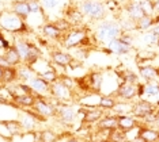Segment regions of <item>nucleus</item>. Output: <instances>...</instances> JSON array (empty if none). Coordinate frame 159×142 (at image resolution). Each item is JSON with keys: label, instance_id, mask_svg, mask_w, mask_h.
Segmentation results:
<instances>
[{"label": "nucleus", "instance_id": "de8ad7c7", "mask_svg": "<svg viewBox=\"0 0 159 142\" xmlns=\"http://www.w3.org/2000/svg\"><path fill=\"white\" fill-rule=\"evenodd\" d=\"M67 142H80V141H79L78 138H74V137H72V138H70V140H67Z\"/></svg>", "mask_w": 159, "mask_h": 142}, {"label": "nucleus", "instance_id": "6e6552de", "mask_svg": "<svg viewBox=\"0 0 159 142\" xmlns=\"http://www.w3.org/2000/svg\"><path fill=\"white\" fill-rule=\"evenodd\" d=\"M56 115L59 116V119L63 123H72L76 119V110L70 104H61L56 105Z\"/></svg>", "mask_w": 159, "mask_h": 142}, {"label": "nucleus", "instance_id": "49530a36", "mask_svg": "<svg viewBox=\"0 0 159 142\" xmlns=\"http://www.w3.org/2000/svg\"><path fill=\"white\" fill-rule=\"evenodd\" d=\"M154 8H155V11H158L159 12V0H157V2L154 3Z\"/></svg>", "mask_w": 159, "mask_h": 142}, {"label": "nucleus", "instance_id": "f257e3e1", "mask_svg": "<svg viewBox=\"0 0 159 142\" xmlns=\"http://www.w3.org/2000/svg\"><path fill=\"white\" fill-rule=\"evenodd\" d=\"M122 35L121 27L116 20H103L95 30V38L102 43H109L113 39H117Z\"/></svg>", "mask_w": 159, "mask_h": 142}, {"label": "nucleus", "instance_id": "8fccbe9b", "mask_svg": "<svg viewBox=\"0 0 159 142\" xmlns=\"http://www.w3.org/2000/svg\"><path fill=\"white\" fill-rule=\"evenodd\" d=\"M2 79H3V68L0 67V83H2Z\"/></svg>", "mask_w": 159, "mask_h": 142}, {"label": "nucleus", "instance_id": "ea45409f", "mask_svg": "<svg viewBox=\"0 0 159 142\" xmlns=\"http://www.w3.org/2000/svg\"><path fill=\"white\" fill-rule=\"evenodd\" d=\"M11 47V45H10L8 41H6V38L3 37V34L0 32V57H4V54L7 50Z\"/></svg>", "mask_w": 159, "mask_h": 142}, {"label": "nucleus", "instance_id": "20e7f679", "mask_svg": "<svg viewBox=\"0 0 159 142\" xmlns=\"http://www.w3.org/2000/svg\"><path fill=\"white\" fill-rule=\"evenodd\" d=\"M33 110H34L35 114L39 115L41 118H44V119L56 115V105L52 104L46 99H44V97H39V96H35Z\"/></svg>", "mask_w": 159, "mask_h": 142}, {"label": "nucleus", "instance_id": "9d476101", "mask_svg": "<svg viewBox=\"0 0 159 142\" xmlns=\"http://www.w3.org/2000/svg\"><path fill=\"white\" fill-rule=\"evenodd\" d=\"M154 112V105L152 103H150L148 100H139L137 103L133 104V110L132 115L136 116V119H144L148 114Z\"/></svg>", "mask_w": 159, "mask_h": 142}, {"label": "nucleus", "instance_id": "393cba45", "mask_svg": "<svg viewBox=\"0 0 159 142\" xmlns=\"http://www.w3.org/2000/svg\"><path fill=\"white\" fill-rule=\"evenodd\" d=\"M42 32L46 38H50V39H59L61 37V31L57 28L53 23H48L42 27Z\"/></svg>", "mask_w": 159, "mask_h": 142}, {"label": "nucleus", "instance_id": "58836bf2", "mask_svg": "<svg viewBox=\"0 0 159 142\" xmlns=\"http://www.w3.org/2000/svg\"><path fill=\"white\" fill-rule=\"evenodd\" d=\"M59 80L61 83H63L64 85L67 87V88H70L71 91L76 87V81L75 80H72L71 77H68V76H66V75H63V76H59Z\"/></svg>", "mask_w": 159, "mask_h": 142}, {"label": "nucleus", "instance_id": "2f4dec72", "mask_svg": "<svg viewBox=\"0 0 159 142\" xmlns=\"http://www.w3.org/2000/svg\"><path fill=\"white\" fill-rule=\"evenodd\" d=\"M113 110L116 111V115H128L132 114L133 104H126V103H116Z\"/></svg>", "mask_w": 159, "mask_h": 142}, {"label": "nucleus", "instance_id": "39448f33", "mask_svg": "<svg viewBox=\"0 0 159 142\" xmlns=\"http://www.w3.org/2000/svg\"><path fill=\"white\" fill-rule=\"evenodd\" d=\"M86 41H87V31H86V28H74V30L68 31L67 37L64 39V46L71 49V47H76L79 45H82Z\"/></svg>", "mask_w": 159, "mask_h": 142}, {"label": "nucleus", "instance_id": "09e8293b", "mask_svg": "<svg viewBox=\"0 0 159 142\" xmlns=\"http://www.w3.org/2000/svg\"><path fill=\"white\" fill-rule=\"evenodd\" d=\"M155 116H157V119H155V123H157V125L159 126V111L157 112V114H155Z\"/></svg>", "mask_w": 159, "mask_h": 142}, {"label": "nucleus", "instance_id": "603ef678", "mask_svg": "<svg viewBox=\"0 0 159 142\" xmlns=\"http://www.w3.org/2000/svg\"><path fill=\"white\" fill-rule=\"evenodd\" d=\"M158 46H159V41H158Z\"/></svg>", "mask_w": 159, "mask_h": 142}, {"label": "nucleus", "instance_id": "0eeeda50", "mask_svg": "<svg viewBox=\"0 0 159 142\" xmlns=\"http://www.w3.org/2000/svg\"><path fill=\"white\" fill-rule=\"evenodd\" d=\"M38 121H44V118H41L39 115H37L35 112L26 111L25 114H22L19 119L20 127H22V131L25 133H33V130L37 127Z\"/></svg>", "mask_w": 159, "mask_h": 142}, {"label": "nucleus", "instance_id": "79ce46f5", "mask_svg": "<svg viewBox=\"0 0 159 142\" xmlns=\"http://www.w3.org/2000/svg\"><path fill=\"white\" fill-rule=\"evenodd\" d=\"M55 26L59 28V30L63 32V31H67V30H70V27H71V24L68 23V22L66 20V19H61V20H57V22H55Z\"/></svg>", "mask_w": 159, "mask_h": 142}, {"label": "nucleus", "instance_id": "9b49d317", "mask_svg": "<svg viewBox=\"0 0 159 142\" xmlns=\"http://www.w3.org/2000/svg\"><path fill=\"white\" fill-rule=\"evenodd\" d=\"M137 127V119L131 115H118V129L125 134L135 130Z\"/></svg>", "mask_w": 159, "mask_h": 142}, {"label": "nucleus", "instance_id": "7ed1b4c3", "mask_svg": "<svg viewBox=\"0 0 159 142\" xmlns=\"http://www.w3.org/2000/svg\"><path fill=\"white\" fill-rule=\"evenodd\" d=\"M79 11L82 12L83 16H89L91 19L101 20L106 15V8L105 4L101 3L99 0H83L79 7Z\"/></svg>", "mask_w": 159, "mask_h": 142}, {"label": "nucleus", "instance_id": "4be33fe9", "mask_svg": "<svg viewBox=\"0 0 159 142\" xmlns=\"http://www.w3.org/2000/svg\"><path fill=\"white\" fill-rule=\"evenodd\" d=\"M139 136L146 142H158L159 141V131L148 127H139Z\"/></svg>", "mask_w": 159, "mask_h": 142}, {"label": "nucleus", "instance_id": "37998d69", "mask_svg": "<svg viewBox=\"0 0 159 142\" xmlns=\"http://www.w3.org/2000/svg\"><path fill=\"white\" fill-rule=\"evenodd\" d=\"M143 39H144V41H146L147 43H158V41H159V38H158V37H155V35H154L151 31L148 32V34L144 35Z\"/></svg>", "mask_w": 159, "mask_h": 142}, {"label": "nucleus", "instance_id": "1a4fd4ad", "mask_svg": "<svg viewBox=\"0 0 159 142\" xmlns=\"http://www.w3.org/2000/svg\"><path fill=\"white\" fill-rule=\"evenodd\" d=\"M137 87H139V84L136 85V84H132V83L122 81L117 89V96L121 97V99L125 101L135 99L136 96H139V95H137Z\"/></svg>", "mask_w": 159, "mask_h": 142}, {"label": "nucleus", "instance_id": "f03ea898", "mask_svg": "<svg viewBox=\"0 0 159 142\" xmlns=\"http://www.w3.org/2000/svg\"><path fill=\"white\" fill-rule=\"evenodd\" d=\"M0 27L8 32H23L26 31V24L22 18H19L12 11L0 12Z\"/></svg>", "mask_w": 159, "mask_h": 142}, {"label": "nucleus", "instance_id": "a18cd8bd", "mask_svg": "<svg viewBox=\"0 0 159 142\" xmlns=\"http://www.w3.org/2000/svg\"><path fill=\"white\" fill-rule=\"evenodd\" d=\"M133 142H146V141H144V140H143V138H142V137H140V136H139V134H137V136L135 137V140H133Z\"/></svg>", "mask_w": 159, "mask_h": 142}, {"label": "nucleus", "instance_id": "4c0bfd02", "mask_svg": "<svg viewBox=\"0 0 159 142\" xmlns=\"http://www.w3.org/2000/svg\"><path fill=\"white\" fill-rule=\"evenodd\" d=\"M29 4V10H30V14H38L42 11V7H41V3L38 0H29L27 2Z\"/></svg>", "mask_w": 159, "mask_h": 142}, {"label": "nucleus", "instance_id": "4468645a", "mask_svg": "<svg viewBox=\"0 0 159 142\" xmlns=\"http://www.w3.org/2000/svg\"><path fill=\"white\" fill-rule=\"evenodd\" d=\"M103 118V110H101L99 107H90L87 111L83 112V122L86 123H94L99 122Z\"/></svg>", "mask_w": 159, "mask_h": 142}, {"label": "nucleus", "instance_id": "dca6fc26", "mask_svg": "<svg viewBox=\"0 0 159 142\" xmlns=\"http://www.w3.org/2000/svg\"><path fill=\"white\" fill-rule=\"evenodd\" d=\"M52 60L56 65H59L61 68L70 67V65L74 62L72 56H70L68 53H64V52H59V50H56V52L52 53Z\"/></svg>", "mask_w": 159, "mask_h": 142}, {"label": "nucleus", "instance_id": "412c9836", "mask_svg": "<svg viewBox=\"0 0 159 142\" xmlns=\"http://www.w3.org/2000/svg\"><path fill=\"white\" fill-rule=\"evenodd\" d=\"M16 75H18V79L23 80V81L29 83L33 77H35V72L33 71V68L29 67V65L23 64V65H19L16 68Z\"/></svg>", "mask_w": 159, "mask_h": 142}, {"label": "nucleus", "instance_id": "bb28decb", "mask_svg": "<svg viewBox=\"0 0 159 142\" xmlns=\"http://www.w3.org/2000/svg\"><path fill=\"white\" fill-rule=\"evenodd\" d=\"M90 81H89V87L91 88L94 92H99L101 87H102V75L99 72H94L89 76Z\"/></svg>", "mask_w": 159, "mask_h": 142}, {"label": "nucleus", "instance_id": "c03bdc74", "mask_svg": "<svg viewBox=\"0 0 159 142\" xmlns=\"http://www.w3.org/2000/svg\"><path fill=\"white\" fill-rule=\"evenodd\" d=\"M151 32H152L155 37H158V38H159V24L154 26V27H152V30H151Z\"/></svg>", "mask_w": 159, "mask_h": 142}, {"label": "nucleus", "instance_id": "5701e85b", "mask_svg": "<svg viewBox=\"0 0 159 142\" xmlns=\"http://www.w3.org/2000/svg\"><path fill=\"white\" fill-rule=\"evenodd\" d=\"M14 104H18L25 108H33L35 101V95H25V96H16L12 97Z\"/></svg>", "mask_w": 159, "mask_h": 142}, {"label": "nucleus", "instance_id": "c9c22d12", "mask_svg": "<svg viewBox=\"0 0 159 142\" xmlns=\"http://www.w3.org/2000/svg\"><path fill=\"white\" fill-rule=\"evenodd\" d=\"M143 95H146V96H157V95H159V84H157V83L144 84Z\"/></svg>", "mask_w": 159, "mask_h": 142}, {"label": "nucleus", "instance_id": "7c9ffc66", "mask_svg": "<svg viewBox=\"0 0 159 142\" xmlns=\"http://www.w3.org/2000/svg\"><path fill=\"white\" fill-rule=\"evenodd\" d=\"M116 99L111 96H102L99 99V103H98V107L101 108V110L106 111V110H113L114 105H116Z\"/></svg>", "mask_w": 159, "mask_h": 142}, {"label": "nucleus", "instance_id": "f3484780", "mask_svg": "<svg viewBox=\"0 0 159 142\" xmlns=\"http://www.w3.org/2000/svg\"><path fill=\"white\" fill-rule=\"evenodd\" d=\"M107 47L111 53H116V54H126L131 50V45L125 43L121 38H117V39H113L111 42L107 43Z\"/></svg>", "mask_w": 159, "mask_h": 142}, {"label": "nucleus", "instance_id": "cd10ccee", "mask_svg": "<svg viewBox=\"0 0 159 142\" xmlns=\"http://www.w3.org/2000/svg\"><path fill=\"white\" fill-rule=\"evenodd\" d=\"M2 125L7 129L10 136H16V134L22 133V127H20L19 121H3Z\"/></svg>", "mask_w": 159, "mask_h": 142}, {"label": "nucleus", "instance_id": "ddd939ff", "mask_svg": "<svg viewBox=\"0 0 159 142\" xmlns=\"http://www.w3.org/2000/svg\"><path fill=\"white\" fill-rule=\"evenodd\" d=\"M27 85L30 87L34 93H46V92H49V87H50L49 83H46L45 80H42L39 76L33 77L27 83Z\"/></svg>", "mask_w": 159, "mask_h": 142}, {"label": "nucleus", "instance_id": "f704fd0d", "mask_svg": "<svg viewBox=\"0 0 159 142\" xmlns=\"http://www.w3.org/2000/svg\"><path fill=\"white\" fill-rule=\"evenodd\" d=\"M109 141L110 142H126L128 138H126V134L124 131H121L120 129H116L109 133Z\"/></svg>", "mask_w": 159, "mask_h": 142}, {"label": "nucleus", "instance_id": "72a5a7b5", "mask_svg": "<svg viewBox=\"0 0 159 142\" xmlns=\"http://www.w3.org/2000/svg\"><path fill=\"white\" fill-rule=\"evenodd\" d=\"M59 136L53 130H42L39 133V142H56Z\"/></svg>", "mask_w": 159, "mask_h": 142}, {"label": "nucleus", "instance_id": "c756f323", "mask_svg": "<svg viewBox=\"0 0 159 142\" xmlns=\"http://www.w3.org/2000/svg\"><path fill=\"white\" fill-rule=\"evenodd\" d=\"M82 19H83V15H82L80 11H79V8H72V10H70V11H68V14H67V18H66V20L70 24L80 23Z\"/></svg>", "mask_w": 159, "mask_h": 142}, {"label": "nucleus", "instance_id": "6ab92c4d", "mask_svg": "<svg viewBox=\"0 0 159 142\" xmlns=\"http://www.w3.org/2000/svg\"><path fill=\"white\" fill-rule=\"evenodd\" d=\"M12 46L16 49V52H18V54H19L20 60H22V62H25V61L27 60L29 54H30V52H31V47H33L31 43H29L26 41H16Z\"/></svg>", "mask_w": 159, "mask_h": 142}, {"label": "nucleus", "instance_id": "864d4df0", "mask_svg": "<svg viewBox=\"0 0 159 142\" xmlns=\"http://www.w3.org/2000/svg\"><path fill=\"white\" fill-rule=\"evenodd\" d=\"M102 142H107V141H102Z\"/></svg>", "mask_w": 159, "mask_h": 142}, {"label": "nucleus", "instance_id": "a878e982", "mask_svg": "<svg viewBox=\"0 0 159 142\" xmlns=\"http://www.w3.org/2000/svg\"><path fill=\"white\" fill-rule=\"evenodd\" d=\"M18 79V75H16V68L14 67H8V68H4L3 69V79H2V83H4L6 85L11 84L15 80Z\"/></svg>", "mask_w": 159, "mask_h": 142}, {"label": "nucleus", "instance_id": "b1692460", "mask_svg": "<svg viewBox=\"0 0 159 142\" xmlns=\"http://www.w3.org/2000/svg\"><path fill=\"white\" fill-rule=\"evenodd\" d=\"M140 76L147 80V81H152V80L158 79L159 71L157 68H154L152 65H147V67H140Z\"/></svg>", "mask_w": 159, "mask_h": 142}, {"label": "nucleus", "instance_id": "423d86ee", "mask_svg": "<svg viewBox=\"0 0 159 142\" xmlns=\"http://www.w3.org/2000/svg\"><path fill=\"white\" fill-rule=\"evenodd\" d=\"M49 93L59 101H68L72 99V91L70 88H67L60 80H57V81L50 84Z\"/></svg>", "mask_w": 159, "mask_h": 142}, {"label": "nucleus", "instance_id": "c85d7f7f", "mask_svg": "<svg viewBox=\"0 0 159 142\" xmlns=\"http://www.w3.org/2000/svg\"><path fill=\"white\" fill-rule=\"evenodd\" d=\"M37 76H39L42 80H45V81L49 83V84H52V83H55V81L59 80V75H57V72L53 68H49L44 72H39Z\"/></svg>", "mask_w": 159, "mask_h": 142}, {"label": "nucleus", "instance_id": "473e14b6", "mask_svg": "<svg viewBox=\"0 0 159 142\" xmlns=\"http://www.w3.org/2000/svg\"><path fill=\"white\" fill-rule=\"evenodd\" d=\"M137 2H139V6L143 10L144 15L152 16V14L155 12V8H154V3L151 0H137Z\"/></svg>", "mask_w": 159, "mask_h": 142}, {"label": "nucleus", "instance_id": "f8f14e48", "mask_svg": "<svg viewBox=\"0 0 159 142\" xmlns=\"http://www.w3.org/2000/svg\"><path fill=\"white\" fill-rule=\"evenodd\" d=\"M98 127L99 130H105V131L118 129V115H105L98 122Z\"/></svg>", "mask_w": 159, "mask_h": 142}, {"label": "nucleus", "instance_id": "e433bc0d", "mask_svg": "<svg viewBox=\"0 0 159 142\" xmlns=\"http://www.w3.org/2000/svg\"><path fill=\"white\" fill-rule=\"evenodd\" d=\"M152 24H154L152 16H143L142 19L136 22V28H139V30H148V28L152 27Z\"/></svg>", "mask_w": 159, "mask_h": 142}, {"label": "nucleus", "instance_id": "3c124183", "mask_svg": "<svg viewBox=\"0 0 159 142\" xmlns=\"http://www.w3.org/2000/svg\"><path fill=\"white\" fill-rule=\"evenodd\" d=\"M23 2H29V0H23Z\"/></svg>", "mask_w": 159, "mask_h": 142}, {"label": "nucleus", "instance_id": "a211bd4d", "mask_svg": "<svg viewBox=\"0 0 159 142\" xmlns=\"http://www.w3.org/2000/svg\"><path fill=\"white\" fill-rule=\"evenodd\" d=\"M12 12L16 14L18 16L22 18L25 20L30 15V10H29L27 2H23V0H16V2H14L12 3Z\"/></svg>", "mask_w": 159, "mask_h": 142}, {"label": "nucleus", "instance_id": "a19ab883", "mask_svg": "<svg viewBox=\"0 0 159 142\" xmlns=\"http://www.w3.org/2000/svg\"><path fill=\"white\" fill-rule=\"evenodd\" d=\"M60 0H41V7L45 10H52L59 6Z\"/></svg>", "mask_w": 159, "mask_h": 142}, {"label": "nucleus", "instance_id": "2eb2a0df", "mask_svg": "<svg viewBox=\"0 0 159 142\" xmlns=\"http://www.w3.org/2000/svg\"><path fill=\"white\" fill-rule=\"evenodd\" d=\"M126 14H128V16L131 18L132 20H135V22L142 19L143 16H146L144 15V12H143V10L140 8L139 2H137V0H131V2L128 3V6H126Z\"/></svg>", "mask_w": 159, "mask_h": 142}, {"label": "nucleus", "instance_id": "aec40b11", "mask_svg": "<svg viewBox=\"0 0 159 142\" xmlns=\"http://www.w3.org/2000/svg\"><path fill=\"white\" fill-rule=\"evenodd\" d=\"M4 58H6L7 64H8V67L16 68V67H19V65L22 64V60H20L19 54H18L16 49H15V47H14L12 45H11V47H10V49L6 52Z\"/></svg>", "mask_w": 159, "mask_h": 142}]
</instances>
